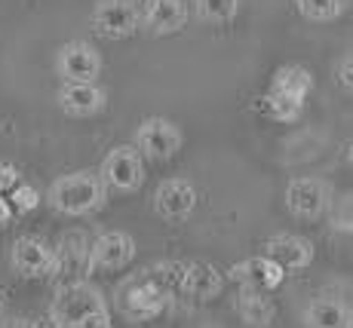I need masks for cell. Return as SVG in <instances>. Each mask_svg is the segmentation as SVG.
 Returning a JSON list of instances; mask_svg holds the SVG:
<instances>
[{"label": "cell", "mask_w": 353, "mask_h": 328, "mask_svg": "<svg viewBox=\"0 0 353 328\" xmlns=\"http://www.w3.org/2000/svg\"><path fill=\"white\" fill-rule=\"evenodd\" d=\"M50 316L59 328H111L108 300L90 279L59 285Z\"/></svg>", "instance_id": "6da1fadb"}, {"label": "cell", "mask_w": 353, "mask_h": 328, "mask_svg": "<svg viewBox=\"0 0 353 328\" xmlns=\"http://www.w3.org/2000/svg\"><path fill=\"white\" fill-rule=\"evenodd\" d=\"M108 187L101 184L99 172H90V169H80V172H68L62 178H56L50 184V206L56 212H62L68 218H80L90 215V212L101 209L105 203Z\"/></svg>", "instance_id": "7a4b0ae2"}, {"label": "cell", "mask_w": 353, "mask_h": 328, "mask_svg": "<svg viewBox=\"0 0 353 328\" xmlns=\"http://www.w3.org/2000/svg\"><path fill=\"white\" fill-rule=\"evenodd\" d=\"M117 304H120V310H123L126 319H132V322H145V319L160 316V313L172 304V298H169L166 291L148 276V270H141L139 276L129 279L123 289H120Z\"/></svg>", "instance_id": "3957f363"}, {"label": "cell", "mask_w": 353, "mask_h": 328, "mask_svg": "<svg viewBox=\"0 0 353 328\" xmlns=\"http://www.w3.org/2000/svg\"><path fill=\"white\" fill-rule=\"evenodd\" d=\"M99 178L105 187L129 194V190H139L145 181V156L135 150V145H117L105 154L99 169Z\"/></svg>", "instance_id": "277c9868"}, {"label": "cell", "mask_w": 353, "mask_h": 328, "mask_svg": "<svg viewBox=\"0 0 353 328\" xmlns=\"http://www.w3.org/2000/svg\"><path fill=\"white\" fill-rule=\"evenodd\" d=\"M90 22L92 31L105 40H126L141 28L139 6L132 0H96Z\"/></svg>", "instance_id": "5b68a950"}, {"label": "cell", "mask_w": 353, "mask_h": 328, "mask_svg": "<svg viewBox=\"0 0 353 328\" xmlns=\"http://www.w3.org/2000/svg\"><path fill=\"white\" fill-rule=\"evenodd\" d=\"M56 71L65 83H96L101 74V56L86 40H71L59 50Z\"/></svg>", "instance_id": "8992f818"}, {"label": "cell", "mask_w": 353, "mask_h": 328, "mask_svg": "<svg viewBox=\"0 0 353 328\" xmlns=\"http://www.w3.org/2000/svg\"><path fill=\"white\" fill-rule=\"evenodd\" d=\"M181 147V129L166 117H148L135 129V150L148 160H169Z\"/></svg>", "instance_id": "52a82bcc"}, {"label": "cell", "mask_w": 353, "mask_h": 328, "mask_svg": "<svg viewBox=\"0 0 353 328\" xmlns=\"http://www.w3.org/2000/svg\"><path fill=\"white\" fill-rule=\"evenodd\" d=\"M135 258V239L123 230H108L90 243V261L86 273H101V270H123Z\"/></svg>", "instance_id": "ba28073f"}, {"label": "cell", "mask_w": 353, "mask_h": 328, "mask_svg": "<svg viewBox=\"0 0 353 328\" xmlns=\"http://www.w3.org/2000/svg\"><path fill=\"white\" fill-rule=\"evenodd\" d=\"M332 206V187L323 178H292L286 187V209L295 218L314 221Z\"/></svg>", "instance_id": "9c48e42d"}, {"label": "cell", "mask_w": 353, "mask_h": 328, "mask_svg": "<svg viewBox=\"0 0 353 328\" xmlns=\"http://www.w3.org/2000/svg\"><path fill=\"white\" fill-rule=\"evenodd\" d=\"M10 264L22 279H46V276H52V270H56V255H52V249L43 243V239L19 236L16 243H12Z\"/></svg>", "instance_id": "30bf717a"}, {"label": "cell", "mask_w": 353, "mask_h": 328, "mask_svg": "<svg viewBox=\"0 0 353 328\" xmlns=\"http://www.w3.org/2000/svg\"><path fill=\"white\" fill-rule=\"evenodd\" d=\"M196 209V187L188 178H166L154 190V212L163 221H185Z\"/></svg>", "instance_id": "8fae6325"}, {"label": "cell", "mask_w": 353, "mask_h": 328, "mask_svg": "<svg viewBox=\"0 0 353 328\" xmlns=\"http://www.w3.org/2000/svg\"><path fill=\"white\" fill-rule=\"evenodd\" d=\"M228 273H230V279H234V283H240V289L264 291V295L276 291L283 285V279H286V270H280L274 261H270V258H264V255L246 258V261L234 264Z\"/></svg>", "instance_id": "7c38bea8"}, {"label": "cell", "mask_w": 353, "mask_h": 328, "mask_svg": "<svg viewBox=\"0 0 353 328\" xmlns=\"http://www.w3.org/2000/svg\"><path fill=\"white\" fill-rule=\"evenodd\" d=\"M261 255L270 258L276 267L286 270V273L304 270V267H310V261H314V243L304 236H295V234H276L261 245Z\"/></svg>", "instance_id": "4fadbf2b"}, {"label": "cell", "mask_w": 353, "mask_h": 328, "mask_svg": "<svg viewBox=\"0 0 353 328\" xmlns=\"http://www.w3.org/2000/svg\"><path fill=\"white\" fill-rule=\"evenodd\" d=\"M141 28L154 37H166L185 28L188 22V3L185 0H145L139 10Z\"/></svg>", "instance_id": "5bb4252c"}, {"label": "cell", "mask_w": 353, "mask_h": 328, "mask_svg": "<svg viewBox=\"0 0 353 328\" xmlns=\"http://www.w3.org/2000/svg\"><path fill=\"white\" fill-rule=\"evenodd\" d=\"M52 255H56L52 276H65V283H77L86 273V261H90V239L80 234V230H71V234H65L59 239Z\"/></svg>", "instance_id": "9a60e30c"}, {"label": "cell", "mask_w": 353, "mask_h": 328, "mask_svg": "<svg viewBox=\"0 0 353 328\" xmlns=\"http://www.w3.org/2000/svg\"><path fill=\"white\" fill-rule=\"evenodd\" d=\"M59 107L68 117H96L105 107V90L99 83H62Z\"/></svg>", "instance_id": "2e32d148"}, {"label": "cell", "mask_w": 353, "mask_h": 328, "mask_svg": "<svg viewBox=\"0 0 353 328\" xmlns=\"http://www.w3.org/2000/svg\"><path fill=\"white\" fill-rule=\"evenodd\" d=\"M225 289V276L203 261H185V298L209 300Z\"/></svg>", "instance_id": "e0dca14e"}, {"label": "cell", "mask_w": 353, "mask_h": 328, "mask_svg": "<svg viewBox=\"0 0 353 328\" xmlns=\"http://www.w3.org/2000/svg\"><path fill=\"white\" fill-rule=\"evenodd\" d=\"M350 307L338 298H320L304 310V325L307 328H350Z\"/></svg>", "instance_id": "ac0fdd59"}, {"label": "cell", "mask_w": 353, "mask_h": 328, "mask_svg": "<svg viewBox=\"0 0 353 328\" xmlns=\"http://www.w3.org/2000/svg\"><path fill=\"white\" fill-rule=\"evenodd\" d=\"M270 92H280V95H289V99L304 101L314 92V74L301 65H283V68H276Z\"/></svg>", "instance_id": "d6986e66"}, {"label": "cell", "mask_w": 353, "mask_h": 328, "mask_svg": "<svg viewBox=\"0 0 353 328\" xmlns=\"http://www.w3.org/2000/svg\"><path fill=\"white\" fill-rule=\"evenodd\" d=\"M236 310H240L243 322L258 325V328H268L276 316V307H274V300H270V295H264V291H249V289L240 291Z\"/></svg>", "instance_id": "ffe728a7"}, {"label": "cell", "mask_w": 353, "mask_h": 328, "mask_svg": "<svg viewBox=\"0 0 353 328\" xmlns=\"http://www.w3.org/2000/svg\"><path fill=\"white\" fill-rule=\"evenodd\" d=\"M255 111H261L264 117H270V120H276V123H292V120L301 117L304 101L289 99V95H280V92H270L268 90L264 95H258V99H255Z\"/></svg>", "instance_id": "44dd1931"}, {"label": "cell", "mask_w": 353, "mask_h": 328, "mask_svg": "<svg viewBox=\"0 0 353 328\" xmlns=\"http://www.w3.org/2000/svg\"><path fill=\"white\" fill-rule=\"evenodd\" d=\"M148 276H151L172 300L185 298V261H157L148 267Z\"/></svg>", "instance_id": "7402d4cb"}, {"label": "cell", "mask_w": 353, "mask_h": 328, "mask_svg": "<svg viewBox=\"0 0 353 328\" xmlns=\"http://www.w3.org/2000/svg\"><path fill=\"white\" fill-rule=\"evenodd\" d=\"M194 12L206 25H228L240 12V0H191Z\"/></svg>", "instance_id": "603a6c76"}, {"label": "cell", "mask_w": 353, "mask_h": 328, "mask_svg": "<svg viewBox=\"0 0 353 328\" xmlns=\"http://www.w3.org/2000/svg\"><path fill=\"white\" fill-rule=\"evenodd\" d=\"M295 6L307 22H332L344 12V0H295Z\"/></svg>", "instance_id": "cb8c5ba5"}, {"label": "cell", "mask_w": 353, "mask_h": 328, "mask_svg": "<svg viewBox=\"0 0 353 328\" xmlns=\"http://www.w3.org/2000/svg\"><path fill=\"white\" fill-rule=\"evenodd\" d=\"M332 230L338 234H353V190H344L341 196H335L329 206Z\"/></svg>", "instance_id": "d4e9b609"}, {"label": "cell", "mask_w": 353, "mask_h": 328, "mask_svg": "<svg viewBox=\"0 0 353 328\" xmlns=\"http://www.w3.org/2000/svg\"><path fill=\"white\" fill-rule=\"evenodd\" d=\"M37 190L34 187H28V184H16V187L10 190V206H12V212H28V209H34L37 206Z\"/></svg>", "instance_id": "484cf974"}, {"label": "cell", "mask_w": 353, "mask_h": 328, "mask_svg": "<svg viewBox=\"0 0 353 328\" xmlns=\"http://www.w3.org/2000/svg\"><path fill=\"white\" fill-rule=\"evenodd\" d=\"M16 184H22V178H19V169L10 166V163H0V194H10Z\"/></svg>", "instance_id": "4316f807"}, {"label": "cell", "mask_w": 353, "mask_h": 328, "mask_svg": "<svg viewBox=\"0 0 353 328\" xmlns=\"http://www.w3.org/2000/svg\"><path fill=\"white\" fill-rule=\"evenodd\" d=\"M338 80H341L344 90L353 92V56H344L338 61Z\"/></svg>", "instance_id": "83f0119b"}, {"label": "cell", "mask_w": 353, "mask_h": 328, "mask_svg": "<svg viewBox=\"0 0 353 328\" xmlns=\"http://www.w3.org/2000/svg\"><path fill=\"white\" fill-rule=\"evenodd\" d=\"M16 328H59V325L52 322V316L46 313V316H37V319H22Z\"/></svg>", "instance_id": "f1b7e54d"}, {"label": "cell", "mask_w": 353, "mask_h": 328, "mask_svg": "<svg viewBox=\"0 0 353 328\" xmlns=\"http://www.w3.org/2000/svg\"><path fill=\"white\" fill-rule=\"evenodd\" d=\"M10 218H12V206H10L6 200H0V227H3V224L10 221Z\"/></svg>", "instance_id": "f546056e"}, {"label": "cell", "mask_w": 353, "mask_h": 328, "mask_svg": "<svg viewBox=\"0 0 353 328\" xmlns=\"http://www.w3.org/2000/svg\"><path fill=\"white\" fill-rule=\"evenodd\" d=\"M347 160L353 163V141H350V147H347Z\"/></svg>", "instance_id": "4dcf8cb0"}, {"label": "cell", "mask_w": 353, "mask_h": 328, "mask_svg": "<svg viewBox=\"0 0 353 328\" xmlns=\"http://www.w3.org/2000/svg\"><path fill=\"white\" fill-rule=\"evenodd\" d=\"M0 322H3V300H0Z\"/></svg>", "instance_id": "1f68e13d"}, {"label": "cell", "mask_w": 353, "mask_h": 328, "mask_svg": "<svg viewBox=\"0 0 353 328\" xmlns=\"http://www.w3.org/2000/svg\"><path fill=\"white\" fill-rule=\"evenodd\" d=\"M350 328H353V322H350Z\"/></svg>", "instance_id": "d6a6232c"}]
</instances>
